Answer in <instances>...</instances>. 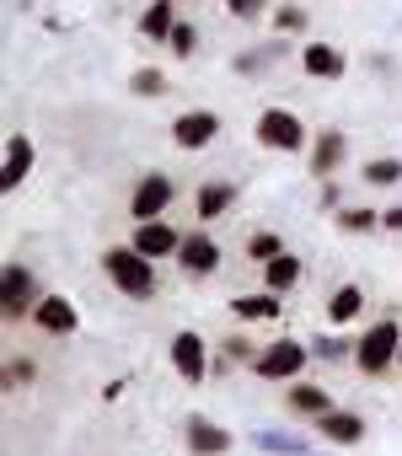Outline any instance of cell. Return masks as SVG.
Here are the masks:
<instances>
[{"mask_svg": "<svg viewBox=\"0 0 402 456\" xmlns=\"http://www.w3.org/2000/svg\"><path fill=\"white\" fill-rule=\"evenodd\" d=\"M129 248H134V253H145V258H177L182 232H177V225H166V220H134Z\"/></svg>", "mask_w": 402, "mask_h": 456, "instance_id": "obj_8", "label": "cell"}, {"mask_svg": "<svg viewBox=\"0 0 402 456\" xmlns=\"http://www.w3.org/2000/svg\"><path fill=\"white\" fill-rule=\"evenodd\" d=\"M397 365H402V354H397Z\"/></svg>", "mask_w": 402, "mask_h": 456, "instance_id": "obj_34", "label": "cell"}, {"mask_svg": "<svg viewBox=\"0 0 402 456\" xmlns=\"http://www.w3.org/2000/svg\"><path fill=\"white\" fill-rule=\"evenodd\" d=\"M172 28H177V0H150L145 17H140V38L166 44V38H172Z\"/></svg>", "mask_w": 402, "mask_h": 456, "instance_id": "obj_19", "label": "cell"}, {"mask_svg": "<svg viewBox=\"0 0 402 456\" xmlns=\"http://www.w3.org/2000/svg\"><path fill=\"white\" fill-rule=\"evenodd\" d=\"M306 360H311V344H301V338H274L253 365H258L263 381H295V376L306 370Z\"/></svg>", "mask_w": 402, "mask_h": 456, "instance_id": "obj_4", "label": "cell"}, {"mask_svg": "<svg viewBox=\"0 0 402 456\" xmlns=\"http://www.w3.org/2000/svg\"><path fill=\"white\" fill-rule=\"evenodd\" d=\"M290 408H295V413H311V419H322L333 403H327V392H322V387H290Z\"/></svg>", "mask_w": 402, "mask_h": 456, "instance_id": "obj_26", "label": "cell"}, {"mask_svg": "<svg viewBox=\"0 0 402 456\" xmlns=\"http://www.w3.org/2000/svg\"><path fill=\"white\" fill-rule=\"evenodd\" d=\"M156 258H145V253H134V248H108L102 253V269H108V280L118 285V296H129V301H150L156 296V269H150Z\"/></svg>", "mask_w": 402, "mask_h": 456, "instance_id": "obj_1", "label": "cell"}, {"mask_svg": "<svg viewBox=\"0 0 402 456\" xmlns=\"http://www.w3.org/2000/svg\"><path fill=\"white\" fill-rule=\"evenodd\" d=\"M33 140L28 134H12L6 140V156H0V193H12V188H22V177L33 172Z\"/></svg>", "mask_w": 402, "mask_h": 456, "instance_id": "obj_12", "label": "cell"}, {"mask_svg": "<svg viewBox=\"0 0 402 456\" xmlns=\"http://www.w3.org/2000/svg\"><path fill=\"white\" fill-rule=\"evenodd\" d=\"M343 156H349V134L343 129H317V140H311V177L327 183L343 167Z\"/></svg>", "mask_w": 402, "mask_h": 456, "instance_id": "obj_11", "label": "cell"}, {"mask_svg": "<svg viewBox=\"0 0 402 456\" xmlns=\"http://www.w3.org/2000/svg\"><path fill=\"white\" fill-rule=\"evenodd\" d=\"M301 70H306V76H317V81H343L349 60H343L333 44H306V49H301Z\"/></svg>", "mask_w": 402, "mask_h": 456, "instance_id": "obj_15", "label": "cell"}, {"mask_svg": "<svg viewBox=\"0 0 402 456\" xmlns=\"http://www.w3.org/2000/svg\"><path fill=\"white\" fill-rule=\"evenodd\" d=\"M231 312H237L242 322H279V317H285V301H279L274 290H247V296L231 301Z\"/></svg>", "mask_w": 402, "mask_h": 456, "instance_id": "obj_17", "label": "cell"}, {"mask_svg": "<svg viewBox=\"0 0 402 456\" xmlns=\"http://www.w3.org/2000/svg\"><path fill=\"white\" fill-rule=\"evenodd\" d=\"M33 322H38L44 333H60V338H70V333L81 328V312H76L65 296H44V301H38V312H33Z\"/></svg>", "mask_w": 402, "mask_h": 456, "instance_id": "obj_14", "label": "cell"}, {"mask_svg": "<svg viewBox=\"0 0 402 456\" xmlns=\"http://www.w3.org/2000/svg\"><path fill=\"white\" fill-rule=\"evenodd\" d=\"M231 199H237V188H231V183H221V177H210L205 188L193 193V215L205 220V225H215V220L231 209Z\"/></svg>", "mask_w": 402, "mask_h": 456, "instance_id": "obj_16", "label": "cell"}, {"mask_svg": "<svg viewBox=\"0 0 402 456\" xmlns=\"http://www.w3.org/2000/svg\"><path fill=\"white\" fill-rule=\"evenodd\" d=\"M279 253H285V242H279V232H253V237H247V258H253L258 269H263V264H274Z\"/></svg>", "mask_w": 402, "mask_h": 456, "instance_id": "obj_25", "label": "cell"}, {"mask_svg": "<svg viewBox=\"0 0 402 456\" xmlns=\"http://www.w3.org/2000/svg\"><path fill=\"white\" fill-rule=\"evenodd\" d=\"M38 280L28 264H6V280H0V306H6V317H33L38 312Z\"/></svg>", "mask_w": 402, "mask_h": 456, "instance_id": "obj_6", "label": "cell"}, {"mask_svg": "<svg viewBox=\"0 0 402 456\" xmlns=\"http://www.w3.org/2000/svg\"><path fill=\"white\" fill-rule=\"evenodd\" d=\"M226 6H231V17L253 22V17H263V6H269V0H226Z\"/></svg>", "mask_w": 402, "mask_h": 456, "instance_id": "obj_31", "label": "cell"}, {"mask_svg": "<svg viewBox=\"0 0 402 456\" xmlns=\"http://www.w3.org/2000/svg\"><path fill=\"white\" fill-rule=\"evenodd\" d=\"M129 86H134V97H161V92H166V76H161L156 65H140V70L129 76Z\"/></svg>", "mask_w": 402, "mask_h": 456, "instance_id": "obj_27", "label": "cell"}, {"mask_svg": "<svg viewBox=\"0 0 402 456\" xmlns=\"http://www.w3.org/2000/svg\"><path fill=\"white\" fill-rule=\"evenodd\" d=\"M381 232H402V204H391V209H381Z\"/></svg>", "mask_w": 402, "mask_h": 456, "instance_id": "obj_33", "label": "cell"}, {"mask_svg": "<svg viewBox=\"0 0 402 456\" xmlns=\"http://www.w3.org/2000/svg\"><path fill=\"white\" fill-rule=\"evenodd\" d=\"M306 456H311V451H306Z\"/></svg>", "mask_w": 402, "mask_h": 456, "instance_id": "obj_35", "label": "cell"}, {"mask_svg": "<svg viewBox=\"0 0 402 456\" xmlns=\"http://www.w3.org/2000/svg\"><path fill=\"white\" fill-rule=\"evenodd\" d=\"M338 225H343V232H375V225H381V209H365V204H343L338 209Z\"/></svg>", "mask_w": 402, "mask_h": 456, "instance_id": "obj_24", "label": "cell"}, {"mask_svg": "<svg viewBox=\"0 0 402 456\" xmlns=\"http://www.w3.org/2000/svg\"><path fill=\"white\" fill-rule=\"evenodd\" d=\"M166 49H172L177 60H188V54L198 49V33H193V22H177V28H172V38H166Z\"/></svg>", "mask_w": 402, "mask_h": 456, "instance_id": "obj_28", "label": "cell"}, {"mask_svg": "<svg viewBox=\"0 0 402 456\" xmlns=\"http://www.w3.org/2000/svg\"><path fill=\"white\" fill-rule=\"evenodd\" d=\"M177 264H182V274L205 280V274H215V269H221V242H215L210 232H188V237H182V248H177Z\"/></svg>", "mask_w": 402, "mask_h": 456, "instance_id": "obj_10", "label": "cell"}, {"mask_svg": "<svg viewBox=\"0 0 402 456\" xmlns=\"http://www.w3.org/2000/svg\"><path fill=\"white\" fill-rule=\"evenodd\" d=\"M397 354H402V322H397V317H381V322L354 344V365H359L365 376H386V370L397 365Z\"/></svg>", "mask_w": 402, "mask_h": 456, "instance_id": "obj_2", "label": "cell"}, {"mask_svg": "<svg viewBox=\"0 0 402 456\" xmlns=\"http://www.w3.org/2000/svg\"><path fill=\"white\" fill-rule=\"evenodd\" d=\"M301 274H306V264H301L295 253H279L274 264H263V290L285 296V290H295V285H301Z\"/></svg>", "mask_w": 402, "mask_h": 456, "instance_id": "obj_20", "label": "cell"}, {"mask_svg": "<svg viewBox=\"0 0 402 456\" xmlns=\"http://www.w3.org/2000/svg\"><path fill=\"white\" fill-rule=\"evenodd\" d=\"M269 60H279V44H274V49H253V54H242V60H237V70H242V76H253V70H263Z\"/></svg>", "mask_w": 402, "mask_h": 456, "instance_id": "obj_30", "label": "cell"}, {"mask_svg": "<svg viewBox=\"0 0 402 456\" xmlns=\"http://www.w3.org/2000/svg\"><path fill=\"white\" fill-rule=\"evenodd\" d=\"M253 134H258L263 151H306V118L290 113V108H263Z\"/></svg>", "mask_w": 402, "mask_h": 456, "instance_id": "obj_3", "label": "cell"}, {"mask_svg": "<svg viewBox=\"0 0 402 456\" xmlns=\"http://www.w3.org/2000/svg\"><path fill=\"white\" fill-rule=\"evenodd\" d=\"M253 445H258L263 456H306V440H301V435H285V429H258Z\"/></svg>", "mask_w": 402, "mask_h": 456, "instance_id": "obj_22", "label": "cell"}, {"mask_svg": "<svg viewBox=\"0 0 402 456\" xmlns=\"http://www.w3.org/2000/svg\"><path fill=\"white\" fill-rule=\"evenodd\" d=\"M274 28H279V33H306V12H301V6H279V12H274Z\"/></svg>", "mask_w": 402, "mask_h": 456, "instance_id": "obj_29", "label": "cell"}, {"mask_svg": "<svg viewBox=\"0 0 402 456\" xmlns=\"http://www.w3.org/2000/svg\"><path fill=\"white\" fill-rule=\"evenodd\" d=\"M359 312H365V290H359V285H338V290L327 296V322H333V328L354 322Z\"/></svg>", "mask_w": 402, "mask_h": 456, "instance_id": "obj_21", "label": "cell"}, {"mask_svg": "<svg viewBox=\"0 0 402 456\" xmlns=\"http://www.w3.org/2000/svg\"><path fill=\"white\" fill-rule=\"evenodd\" d=\"M215 140H221V113H210V108L177 113V124H172V145H177V151H205V145H215Z\"/></svg>", "mask_w": 402, "mask_h": 456, "instance_id": "obj_7", "label": "cell"}, {"mask_svg": "<svg viewBox=\"0 0 402 456\" xmlns=\"http://www.w3.org/2000/svg\"><path fill=\"white\" fill-rule=\"evenodd\" d=\"M172 199H177V183H172L166 172H145V177L134 183L129 215H134V220H161V215L172 209Z\"/></svg>", "mask_w": 402, "mask_h": 456, "instance_id": "obj_5", "label": "cell"}, {"mask_svg": "<svg viewBox=\"0 0 402 456\" xmlns=\"http://www.w3.org/2000/svg\"><path fill=\"white\" fill-rule=\"evenodd\" d=\"M172 365H177V376H182V381H193V387H198V381L210 376V344L198 338L193 328H182V333L172 338Z\"/></svg>", "mask_w": 402, "mask_h": 456, "instance_id": "obj_9", "label": "cell"}, {"mask_svg": "<svg viewBox=\"0 0 402 456\" xmlns=\"http://www.w3.org/2000/svg\"><path fill=\"white\" fill-rule=\"evenodd\" d=\"M317 435H327L333 445H359L365 440V419L359 413H343V408H327L317 419Z\"/></svg>", "mask_w": 402, "mask_h": 456, "instance_id": "obj_18", "label": "cell"}, {"mask_svg": "<svg viewBox=\"0 0 402 456\" xmlns=\"http://www.w3.org/2000/svg\"><path fill=\"white\" fill-rule=\"evenodd\" d=\"M182 429H188L193 456H226V451H231V429H221V424H215V419H205V413H193Z\"/></svg>", "mask_w": 402, "mask_h": 456, "instance_id": "obj_13", "label": "cell"}, {"mask_svg": "<svg viewBox=\"0 0 402 456\" xmlns=\"http://www.w3.org/2000/svg\"><path fill=\"white\" fill-rule=\"evenodd\" d=\"M359 177L370 188H391V183H402V156H375V161L359 167Z\"/></svg>", "mask_w": 402, "mask_h": 456, "instance_id": "obj_23", "label": "cell"}, {"mask_svg": "<svg viewBox=\"0 0 402 456\" xmlns=\"http://www.w3.org/2000/svg\"><path fill=\"white\" fill-rule=\"evenodd\" d=\"M311 354H322V360H343V354H349V344H343V338H317V344H311Z\"/></svg>", "mask_w": 402, "mask_h": 456, "instance_id": "obj_32", "label": "cell"}]
</instances>
